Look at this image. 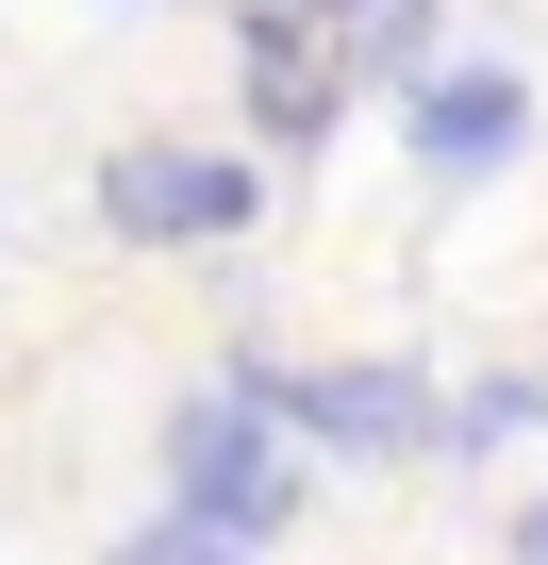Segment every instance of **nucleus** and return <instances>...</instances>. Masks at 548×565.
<instances>
[{"instance_id":"obj_1","label":"nucleus","mask_w":548,"mask_h":565,"mask_svg":"<svg viewBox=\"0 0 548 565\" xmlns=\"http://www.w3.org/2000/svg\"><path fill=\"white\" fill-rule=\"evenodd\" d=\"M300 515V433L266 416V383H200V399H166V499L133 515V548H266Z\"/></svg>"},{"instance_id":"obj_2","label":"nucleus","mask_w":548,"mask_h":565,"mask_svg":"<svg viewBox=\"0 0 548 565\" xmlns=\"http://www.w3.org/2000/svg\"><path fill=\"white\" fill-rule=\"evenodd\" d=\"M249 216H266V167L249 150H183V134L100 150V233H133V249H233Z\"/></svg>"},{"instance_id":"obj_3","label":"nucleus","mask_w":548,"mask_h":565,"mask_svg":"<svg viewBox=\"0 0 548 565\" xmlns=\"http://www.w3.org/2000/svg\"><path fill=\"white\" fill-rule=\"evenodd\" d=\"M233 383H266V416H283L300 449H333V466L432 449V383L416 366H283V350H233Z\"/></svg>"},{"instance_id":"obj_4","label":"nucleus","mask_w":548,"mask_h":565,"mask_svg":"<svg viewBox=\"0 0 548 565\" xmlns=\"http://www.w3.org/2000/svg\"><path fill=\"white\" fill-rule=\"evenodd\" d=\"M399 134H416V167H432V183H482V167H515V150H531V84H515V67H482V51H449V67H416V84H399Z\"/></svg>"},{"instance_id":"obj_5","label":"nucleus","mask_w":548,"mask_h":565,"mask_svg":"<svg viewBox=\"0 0 548 565\" xmlns=\"http://www.w3.org/2000/svg\"><path fill=\"white\" fill-rule=\"evenodd\" d=\"M233 84H249V117L283 134V150H316V134H333V100H350V67L283 18V0H233Z\"/></svg>"},{"instance_id":"obj_6","label":"nucleus","mask_w":548,"mask_h":565,"mask_svg":"<svg viewBox=\"0 0 548 565\" xmlns=\"http://www.w3.org/2000/svg\"><path fill=\"white\" fill-rule=\"evenodd\" d=\"M531 416H548V383H515V366H498V383H465V399H449L432 433H449V449H515Z\"/></svg>"},{"instance_id":"obj_7","label":"nucleus","mask_w":548,"mask_h":565,"mask_svg":"<svg viewBox=\"0 0 548 565\" xmlns=\"http://www.w3.org/2000/svg\"><path fill=\"white\" fill-rule=\"evenodd\" d=\"M515 548H531V565H548V499H531V515H515Z\"/></svg>"},{"instance_id":"obj_8","label":"nucleus","mask_w":548,"mask_h":565,"mask_svg":"<svg viewBox=\"0 0 548 565\" xmlns=\"http://www.w3.org/2000/svg\"><path fill=\"white\" fill-rule=\"evenodd\" d=\"M283 18H366V0H283Z\"/></svg>"}]
</instances>
